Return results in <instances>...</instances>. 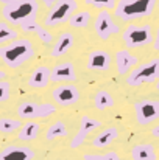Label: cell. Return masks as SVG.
Listing matches in <instances>:
<instances>
[{"mask_svg":"<svg viewBox=\"0 0 159 160\" xmlns=\"http://www.w3.org/2000/svg\"><path fill=\"white\" fill-rule=\"evenodd\" d=\"M77 9H78V3L75 0H62V2L56 3L55 6H52V9L47 12V16L44 19V25L56 27L64 22H69L70 17L77 12Z\"/></svg>","mask_w":159,"mask_h":160,"instance_id":"8992f818","label":"cell"},{"mask_svg":"<svg viewBox=\"0 0 159 160\" xmlns=\"http://www.w3.org/2000/svg\"><path fill=\"white\" fill-rule=\"evenodd\" d=\"M91 20H92V16H91L89 11H78L70 17L69 23L73 28H86L91 23Z\"/></svg>","mask_w":159,"mask_h":160,"instance_id":"44dd1931","label":"cell"},{"mask_svg":"<svg viewBox=\"0 0 159 160\" xmlns=\"http://www.w3.org/2000/svg\"><path fill=\"white\" fill-rule=\"evenodd\" d=\"M22 121L17 118H2L0 120V132L3 134H13L16 131H20L22 128Z\"/></svg>","mask_w":159,"mask_h":160,"instance_id":"d4e9b609","label":"cell"},{"mask_svg":"<svg viewBox=\"0 0 159 160\" xmlns=\"http://www.w3.org/2000/svg\"><path fill=\"white\" fill-rule=\"evenodd\" d=\"M3 78H5V72H3V70H0V81H2Z\"/></svg>","mask_w":159,"mask_h":160,"instance_id":"836d02e7","label":"cell"},{"mask_svg":"<svg viewBox=\"0 0 159 160\" xmlns=\"http://www.w3.org/2000/svg\"><path fill=\"white\" fill-rule=\"evenodd\" d=\"M86 3L91 6L100 8V9H111V8L117 6L119 0H86Z\"/></svg>","mask_w":159,"mask_h":160,"instance_id":"484cf974","label":"cell"},{"mask_svg":"<svg viewBox=\"0 0 159 160\" xmlns=\"http://www.w3.org/2000/svg\"><path fill=\"white\" fill-rule=\"evenodd\" d=\"M3 5H11V3H14V2H17V0H0Z\"/></svg>","mask_w":159,"mask_h":160,"instance_id":"d6a6232c","label":"cell"},{"mask_svg":"<svg viewBox=\"0 0 159 160\" xmlns=\"http://www.w3.org/2000/svg\"><path fill=\"white\" fill-rule=\"evenodd\" d=\"M153 48L155 50H159V28L156 31V38H155V44H153Z\"/></svg>","mask_w":159,"mask_h":160,"instance_id":"f546056e","label":"cell"},{"mask_svg":"<svg viewBox=\"0 0 159 160\" xmlns=\"http://www.w3.org/2000/svg\"><path fill=\"white\" fill-rule=\"evenodd\" d=\"M111 65V54L106 50H94L87 56L86 67L94 72H105Z\"/></svg>","mask_w":159,"mask_h":160,"instance_id":"5bb4252c","label":"cell"},{"mask_svg":"<svg viewBox=\"0 0 159 160\" xmlns=\"http://www.w3.org/2000/svg\"><path fill=\"white\" fill-rule=\"evenodd\" d=\"M42 2H44L47 6H52V5L55 6L56 3H59V2H62V0H42Z\"/></svg>","mask_w":159,"mask_h":160,"instance_id":"4dcf8cb0","label":"cell"},{"mask_svg":"<svg viewBox=\"0 0 159 160\" xmlns=\"http://www.w3.org/2000/svg\"><path fill=\"white\" fill-rule=\"evenodd\" d=\"M158 5V0H119L115 6V16L123 22H133L151 16Z\"/></svg>","mask_w":159,"mask_h":160,"instance_id":"3957f363","label":"cell"},{"mask_svg":"<svg viewBox=\"0 0 159 160\" xmlns=\"http://www.w3.org/2000/svg\"><path fill=\"white\" fill-rule=\"evenodd\" d=\"M34 151L28 146L11 145L0 151V160H33Z\"/></svg>","mask_w":159,"mask_h":160,"instance_id":"4fadbf2b","label":"cell"},{"mask_svg":"<svg viewBox=\"0 0 159 160\" xmlns=\"http://www.w3.org/2000/svg\"><path fill=\"white\" fill-rule=\"evenodd\" d=\"M159 79V58H155L145 64L137 65L126 76V84L131 87H137L142 84H148Z\"/></svg>","mask_w":159,"mask_h":160,"instance_id":"277c9868","label":"cell"},{"mask_svg":"<svg viewBox=\"0 0 159 160\" xmlns=\"http://www.w3.org/2000/svg\"><path fill=\"white\" fill-rule=\"evenodd\" d=\"M50 76H52V70L47 65H39L31 72L27 84L31 89H42L50 82Z\"/></svg>","mask_w":159,"mask_h":160,"instance_id":"9a60e30c","label":"cell"},{"mask_svg":"<svg viewBox=\"0 0 159 160\" xmlns=\"http://www.w3.org/2000/svg\"><path fill=\"white\" fill-rule=\"evenodd\" d=\"M52 97L58 106L67 107V106H72V104L78 103V100H80V90L73 84H61V86H58V87L53 89Z\"/></svg>","mask_w":159,"mask_h":160,"instance_id":"30bf717a","label":"cell"},{"mask_svg":"<svg viewBox=\"0 0 159 160\" xmlns=\"http://www.w3.org/2000/svg\"><path fill=\"white\" fill-rule=\"evenodd\" d=\"M136 121L140 126H147L159 120V100H139L134 103Z\"/></svg>","mask_w":159,"mask_h":160,"instance_id":"ba28073f","label":"cell"},{"mask_svg":"<svg viewBox=\"0 0 159 160\" xmlns=\"http://www.w3.org/2000/svg\"><path fill=\"white\" fill-rule=\"evenodd\" d=\"M83 159L84 160H120V157H119L117 152L109 151L106 154H86Z\"/></svg>","mask_w":159,"mask_h":160,"instance_id":"4316f807","label":"cell"},{"mask_svg":"<svg viewBox=\"0 0 159 160\" xmlns=\"http://www.w3.org/2000/svg\"><path fill=\"white\" fill-rule=\"evenodd\" d=\"M39 131H41V126H39L36 121H27V123L20 128L17 137H19L20 142H31V140H34V138L38 137Z\"/></svg>","mask_w":159,"mask_h":160,"instance_id":"ffe728a7","label":"cell"},{"mask_svg":"<svg viewBox=\"0 0 159 160\" xmlns=\"http://www.w3.org/2000/svg\"><path fill=\"white\" fill-rule=\"evenodd\" d=\"M38 11H39L38 0H17L11 5H5L2 14L9 23L25 28L36 22Z\"/></svg>","mask_w":159,"mask_h":160,"instance_id":"6da1fadb","label":"cell"},{"mask_svg":"<svg viewBox=\"0 0 159 160\" xmlns=\"http://www.w3.org/2000/svg\"><path fill=\"white\" fill-rule=\"evenodd\" d=\"M156 89L159 90V79H158V84H156Z\"/></svg>","mask_w":159,"mask_h":160,"instance_id":"e575fe53","label":"cell"},{"mask_svg":"<svg viewBox=\"0 0 159 160\" xmlns=\"http://www.w3.org/2000/svg\"><path fill=\"white\" fill-rule=\"evenodd\" d=\"M117 137H119V131H117L114 126H111V128L103 129V131L92 140V145H94L95 148H106V146L111 145Z\"/></svg>","mask_w":159,"mask_h":160,"instance_id":"d6986e66","label":"cell"},{"mask_svg":"<svg viewBox=\"0 0 159 160\" xmlns=\"http://www.w3.org/2000/svg\"><path fill=\"white\" fill-rule=\"evenodd\" d=\"M151 134H153L155 137H158V138H159V124L155 128V129H153V131H151Z\"/></svg>","mask_w":159,"mask_h":160,"instance_id":"1f68e13d","label":"cell"},{"mask_svg":"<svg viewBox=\"0 0 159 160\" xmlns=\"http://www.w3.org/2000/svg\"><path fill=\"white\" fill-rule=\"evenodd\" d=\"M33 33H34V34H36V36H38L44 44H50V42H52L53 38H52V34L49 33V30H47L45 27L36 25V27H34V30H33Z\"/></svg>","mask_w":159,"mask_h":160,"instance_id":"83f0119b","label":"cell"},{"mask_svg":"<svg viewBox=\"0 0 159 160\" xmlns=\"http://www.w3.org/2000/svg\"><path fill=\"white\" fill-rule=\"evenodd\" d=\"M139 59L131 54L128 50H119L115 53V64H117V73L119 75H126L130 73L133 68L137 67Z\"/></svg>","mask_w":159,"mask_h":160,"instance_id":"2e32d148","label":"cell"},{"mask_svg":"<svg viewBox=\"0 0 159 160\" xmlns=\"http://www.w3.org/2000/svg\"><path fill=\"white\" fill-rule=\"evenodd\" d=\"M77 79V72H75V65L70 61L66 62H59L52 68V76L50 81L52 82H72Z\"/></svg>","mask_w":159,"mask_h":160,"instance_id":"7c38bea8","label":"cell"},{"mask_svg":"<svg viewBox=\"0 0 159 160\" xmlns=\"http://www.w3.org/2000/svg\"><path fill=\"white\" fill-rule=\"evenodd\" d=\"M34 54V47L28 39H16L0 47V59L11 68L20 67L25 61H30Z\"/></svg>","mask_w":159,"mask_h":160,"instance_id":"7a4b0ae2","label":"cell"},{"mask_svg":"<svg viewBox=\"0 0 159 160\" xmlns=\"http://www.w3.org/2000/svg\"><path fill=\"white\" fill-rule=\"evenodd\" d=\"M122 41L128 48H136V47H144L150 44L153 39V30L150 25H130L123 30L122 33Z\"/></svg>","mask_w":159,"mask_h":160,"instance_id":"5b68a950","label":"cell"},{"mask_svg":"<svg viewBox=\"0 0 159 160\" xmlns=\"http://www.w3.org/2000/svg\"><path fill=\"white\" fill-rule=\"evenodd\" d=\"M17 39V31L11 28L6 22H0V47Z\"/></svg>","mask_w":159,"mask_h":160,"instance_id":"603a6c76","label":"cell"},{"mask_svg":"<svg viewBox=\"0 0 159 160\" xmlns=\"http://www.w3.org/2000/svg\"><path fill=\"white\" fill-rule=\"evenodd\" d=\"M56 112V106L52 103H36V101H24L17 107V115L20 120H38L47 118Z\"/></svg>","mask_w":159,"mask_h":160,"instance_id":"52a82bcc","label":"cell"},{"mask_svg":"<svg viewBox=\"0 0 159 160\" xmlns=\"http://www.w3.org/2000/svg\"><path fill=\"white\" fill-rule=\"evenodd\" d=\"M9 93H11V84L2 79L0 81V103H5L9 98Z\"/></svg>","mask_w":159,"mask_h":160,"instance_id":"f1b7e54d","label":"cell"},{"mask_svg":"<svg viewBox=\"0 0 159 160\" xmlns=\"http://www.w3.org/2000/svg\"><path fill=\"white\" fill-rule=\"evenodd\" d=\"M94 104H95V107H97L98 110H105V109H108V107H111L114 104V98L111 97L109 92L98 90V92L95 93V97H94Z\"/></svg>","mask_w":159,"mask_h":160,"instance_id":"cb8c5ba5","label":"cell"},{"mask_svg":"<svg viewBox=\"0 0 159 160\" xmlns=\"http://www.w3.org/2000/svg\"><path fill=\"white\" fill-rule=\"evenodd\" d=\"M131 159L133 160H156L158 159V154H156V149H155L153 145L140 143V145L133 146V149H131Z\"/></svg>","mask_w":159,"mask_h":160,"instance_id":"ac0fdd59","label":"cell"},{"mask_svg":"<svg viewBox=\"0 0 159 160\" xmlns=\"http://www.w3.org/2000/svg\"><path fill=\"white\" fill-rule=\"evenodd\" d=\"M94 28H95V33L97 36L102 39V41H108L112 34H117L120 31L119 25L112 20V16L108 9H102L95 20H94Z\"/></svg>","mask_w":159,"mask_h":160,"instance_id":"9c48e42d","label":"cell"},{"mask_svg":"<svg viewBox=\"0 0 159 160\" xmlns=\"http://www.w3.org/2000/svg\"><path fill=\"white\" fill-rule=\"evenodd\" d=\"M66 135H67V128L62 121H55L52 126H49V129L45 132V138L49 142L61 138V137H66Z\"/></svg>","mask_w":159,"mask_h":160,"instance_id":"7402d4cb","label":"cell"},{"mask_svg":"<svg viewBox=\"0 0 159 160\" xmlns=\"http://www.w3.org/2000/svg\"><path fill=\"white\" fill-rule=\"evenodd\" d=\"M156 6H158V9H159V2H158V5H156Z\"/></svg>","mask_w":159,"mask_h":160,"instance_id":"d590c367","label":"cell"},{"mask_svg":"<svg viewBox=\"0 0 159 160\" xmlns=\"http://www.w3.org/2000/svg\"><path fill=\"white\" fill-rule=\"evenodd\" d=\"M73 42H75V39H73V34H72V33H69V31L61 33V34L58 36L55 45H53L52 58H61V56H64V54L72 48Z\"/></svg>","mask_w":159,"mask_h":160,"instance_id":"e0dca14e","label":"cell"},{"mask_svg":"<svg viewBox=\"0 0 159 160\" xmlns=\"http://www.w3.org/2000/svg\"><path fill=\"white\" fill-rule=\"evenodd\" d=\"M102 126V123L98 121V120H95V118H91V117H87V115H84V117H81V123H80V129H78V132H77V135L72 138V142H70V148H80L83 143H84V140L87 138V135L91 134V132H94L95 129H98Z\"/></svg>","mask_w":159,"mask_h":160,"instance_id":"8fae6325","label":"cell"}]
</instances>
